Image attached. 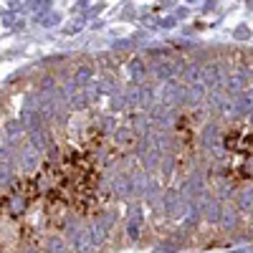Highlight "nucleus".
Segmentation results:
<instances>
[{
    "instance_id": "obj_1",
    "label": "nucleus",
    "mask_w": 253,
    "mask_h": 253,
    "mask_svg": "<svg viewBox=\"0 0 253 253\" xmlns=\"http://www.w3.org/2000/svg\"><path fill=\"white\" fill-rule=\"evenodd\" d=\"M248 84H251V69H236V71L225 74L223 91L228 96H238V94L248 91Z\"/></svg>"
},
{
    "instance_id": "obj_2",
    "label": "nucleus",
    "mask_w": 253,
    "mask_h": 253,
    "mask_svg": "<svg viewBox=\"0 0 253 253\" xmlns=\"http://www.w3.org/2000/svg\"><path fill=\"white\" fill-rule=\"evenodd\" d=\"M182 91H185V86H182V84H177L175 79H172V81H162L160 104H165L167 109H177V107H182Z\"/></svg>"
},
{
    "instance_id": "obj_3",
    "label": "nucleus",
    "mask_w": 253,
    "mask_h": 253,
    "mask_svg": "<svg viewBox=\"0 0 253 253\" xmlns=\"http://www.w3.org/2000/svg\"><path fill=\"white\" fill-rule=\"evenodd\" d=\"M223 84H225L223 63H208V66H205V89L208 91H220Z\"/></svg>"
},
{
    "instance_id": "obj_4",
    "label": "nucleus",
    "mask_w": 253,
    "mask_h": 253,
    "mask_svg": "<svg viewBox=\"0 0 253 253\" xmlns=\"http://www.w3.org/2000/svg\"><path fill=\"white\" fill-rule=\"evenodd\" d=\"M152 74H155V79H160V81H172L177 74H180V63H175V61H157L155 66H152Z\"/></svg>"
},
{
    "instance_id": "obj_5",
    "label": "nucleus",
    "mask_w": 253,
    "mask_h": 253,
    "mask_svg": "<svg viewBox=\"0 0 253 253\" xmlns=\"http://www.w3.org/2000/svg\"><path fill=\"white\" fill-rule=\"evenodd\" d=\"M20 124H23L26 132H31V129H38V126H46V119L41 117L38 109L26 107V104H23V112H20Z\"/></svg>"
},
{
    "instance_id": "obj_6",
    "label": "nucleus",
    "mask_w": 253,
    "mask_h": 253,
    "mask_svg": "<svg viewBox=\"0 0 253 253\" xmlns=\"http://www.w3.org/2000/svg\"><path fill=\"white\" fill-rule=\"evenodd\" d=\"M71 243H74V251H76V253H94V251H96V248H94V241H91V236H89V228L74 230Z\"/></svg>"
},
{
    "instance_id": "obj_7",
    "label": "nucleus",
    "mask_w": 253,
    "mask_h": 253,
    "mask_svg": "<svg viewBox=\"0 0 253 253\" xmlns=\"http://www.w3.org/2000/svg\"><path fill=\"white\" fill-rule=\"evenodd\" d=\"M185 81H187V86H203L205 89V66L203 63H187Z\"/></svg>"
},
{
    "instance_id": "obj_8",
    "label": "nucleus",
    "mask_w": 253,
    "mask_h": 253,
    "mask_svg": "<svg viewBox=\"0 0 253 253\" xmlns=\"http://www.w3.org/2000/svg\"><path fill=\"white\" fill-rule=\"evenodd\" d=\"M48 132H46V126H38V129H31L28 132V144L33 147V150L38 152H46V147H48Z\"/></svg>"
},
{
    "instance_id": "obj_9",
    "label": "nucleus",
    "mask_w": 253,
    "mask_h": 253,
    "mask_svg": "<svg viewBox=\"0 0 253 253\" xmlns=\"http://www.w3.org/2000/svg\"><path fill=\"white\" fill-rule=\"evenodd\" d=\"M18 160H20V167H23V170H33V167L38 165V160H41V152L33 150V147L28 144V147H23V150H20Z\"/></svg>"
},
{
    "instance_id": "obj_10",
    "label": "nucleus",
    "mask_w": 253,
    "mask_h": 253,
    "mask_svg": "<svg viewBox=\"0 0 253 253\" xmlns=\"http://www.w3.org/2000/svg\"><path fill=\"white\" fill-rule=\"evenodd\" d=\"M205 99V89L203 86H185L182 91V107L187 104V107H198V104Z\"/></svg>"
},
{
    "instance_id": "obj_11",
    "label": "nucleus",
    "mask_w": 253,
    "mask_h": 253,
    "mask_svg": "<svg viewBox=\"0 0 253 253\" xmlns=\"http://www.w3.org/2000/svg\"><path fill=\"white\" fill-rule=\"evenodd\" d=\"M107 233H109V223H107V220H99V223H94V225L89 228V236H91V241H94V248H99L104 241H107Z\"/></svg>"
},
{
    "instance_id": "obj_12",
    "label": "nucleus",
    "mask_w": 253,
    "mask_h": 253,
    "mask_svg": "<svg viewBox=\"0 0 253 253\" xmlns=\"http://www.w3.org/2000/svg\"><path fill=\"white\" fill-rule=\"evenodd\" d=\"M208 109L210 112H223L225 109V104H228V94L220 89V91H208Z\"/></svg>"
},
{
    "instance_id": "obj_13",
    "label": "nucleus",
    "mask_w": 253,
    "mask_h": 253,
    "mask_svg": "<svg viewBox=\"0 0 253 253\" xmlns=\"http://www.w3.org/2000/svg\"><path fill=\"white\" fill-rule=\"evenodd\" d=\"M236 101H230L233 104V112H236V117H248L251 114V91H243V94H238V96H233Z\"/></svg>"
},
{
    "instance_id": "obj_14",
    "label": "nucleus",
    "mask_w": 253,
    "mask_h": 253,
    "mask_svg": "<svg viewBox=\"0 0 253 253\" xmlns=\"http://www.w3.org/2000/svg\"><path fill=\"white\" fill-rule=\"evenodd\" d=\"M203 215L208 220H218L220 218V208L215 200H210V198H203Z\"/></svg>"
},
{
    "instance_id": "obj_15",
    "label": "nucleus",
    "mask_w": 253,
    "mask_h": 253,
    "mask_svg": "<svg viewBox=\"0 0 253 253\" xmlns=\"http://www.w3.org/2000/svg\"><path fill=\"white\" fill-rule=\"evenodd\" d=\"M218 220H223V225L225 228H236L238 225V213H236V208H220V218Z\"/></svg>"
},
{
    "instance_id": "obj_16",
    "label": "nucleus",
    "mask_w": 253,
    "mask_h": 253,
    "mask_svg": "<svg viewBox=\"0 0 253 253\" xmlns=\"http://www.w3.org/2000/svg\"><path fill=\"white\" fill-rule=\"evenodd\" d=\"M91 76H94V71H91V66H81L79 71H76V76L71 79L74 84H76V89H84L86 84L91 81Z\"/></svg>"
},
{
    "instance_id": "obj_17",
    "label": "nucleus",
    "mask_w": 253,
    "mask_h": 253,
    "mask_svg": "<svg viewBox=\"0 0 253 253\" xmlns=\"http://www.w3.org/2000/svg\"><path fill=\"white\" fill-rule=\"evenodd\" d=\"M117 190H119L122 198H126V195L132 193V177L129 175H119L117 177Z\"/></svg>"
},
{
    "instance_id": "obj_18",
    "label": "nucleus",
    "mask_w": 253,
    "mask_h": 253,
    "mask_svg": "<svg viewBox=\"0 0 253 253\" xmlns=\"http://www.w3.org/2000/svg\"><path fill=\"white\" fill-rule=\"evenodd\" d=\"M129 74H132L134 81H142V79L147 76V69H144V63H142L139 58H134V61L129 63Z\"/></svg>"
},
{
    "instance_id": "obj_19",
    "label": "nucleus",
    "mask_w": 253,
    "mask_h": 253,
    "mask_svg": "<svg viewBox=\"0 0 253 253\" xmlns=\"http://www.w3.org/2000/svg\"><path fill=\"white\" fill-rule=\"evenodd\" d=\"M132 137H134V129H132V126H119V132H117V142H119V144L132 142Z\"/></svg>"
},
{
    "instance_id": "obj_20",
    "label": "nucleus",
    "mask_w": 253,
    "mask_h": 253,
    "mask_svg": "<svg viewBox=\"0 0 253 253\" xmlns=\"http://www.w3.org/2000/svg\"><path fill=\"white\" fill-rule=\"evenodd\" d=\"M51 248V253H71V248H66V243H63L61 238H51V243H48Z\"/></svg>"
},
{
    "instance_id": "obj_21",
    "label": "nucleus",
    "mask_w": 253,
    "mask_h": 253,
    "mask_svg": "<svg viewBox=\"0 0 253 253\" xmlns=\"http://www.w3.org/2000/svg\"><path fill=\"white\" fill-rule=\"evenodd\" d=\"M238 208H241V210H251V190H243V193H241Z\"/></svg>"
},
{
    "instance_id": "obj_22",
    "label": "nucleus",
    "mask_w": 253,
    "mask_h": 253,
    "mask_svg": "<svg viewBox=\"0 0 253 253\" xmlns=\"http://www.w3.org/2000/svg\"><path fill=\"white\" fill-rule=\"evenodd\" d=\"M20 129H23V124H20V122H10V124H8V134H13V137H15Z\"/></svg>"
},
{
    "instance_id": "obj_23",
    "label": "nucleus",
    "mask_w": 253,
    "mask_h": 253,
    "mask_svg": "<svg viewBox=\"0 0 253 253\" xmlns=\"http://www.w3.org/2000/svg\"><path fill=\"white\" fill-rule=\"evenodd\" d=\"M3 162H8V150L0 144V165H3Z\"/></svg>"
},
{
    "instance_id": "obj_24",
    "label": "nucleus",
    "mask_w": 253,
    "mask_h": 253,
    "mask_svg": "<svg viewBox=\"0 0 253 253\" xmlns=\"http://www.w3.org/2000/svg\"><path fill=\"white\" fill-rule=\"evenodd\" d=\"M26 253H41V251H26Z\"/></svg>"
}]
</instances>
